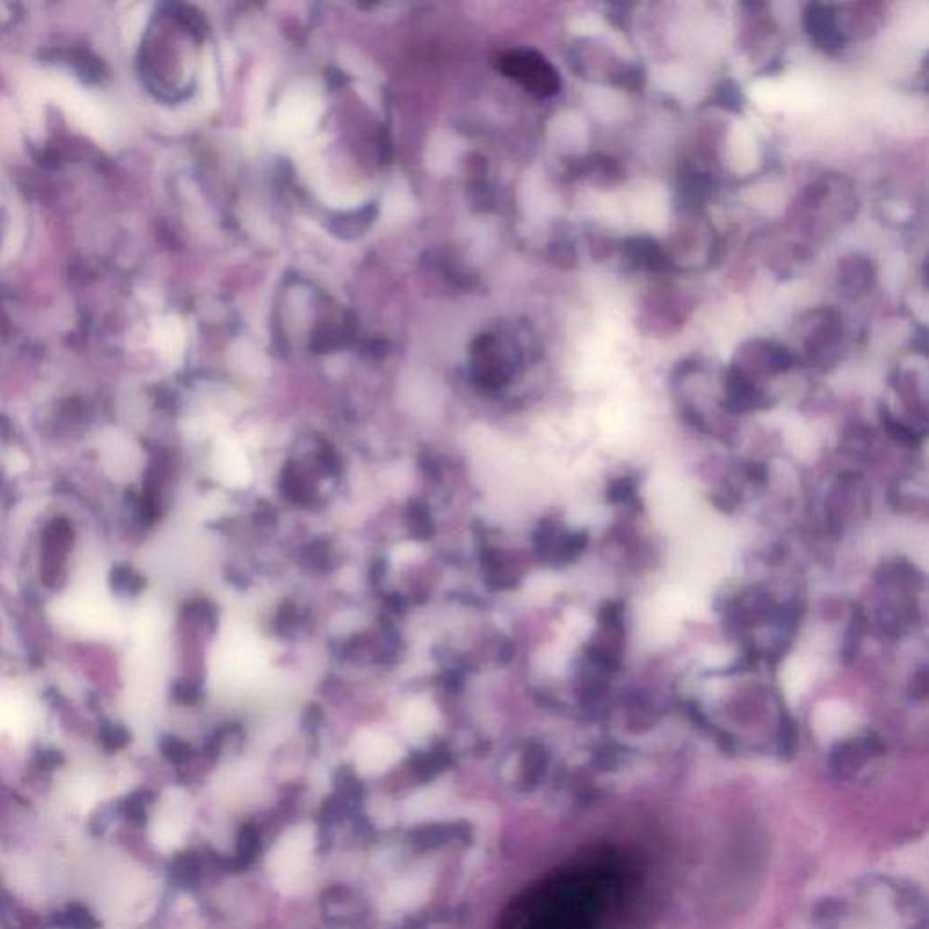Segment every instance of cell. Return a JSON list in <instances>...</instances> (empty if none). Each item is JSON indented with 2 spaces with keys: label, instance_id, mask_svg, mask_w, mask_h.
Listing matches in <instances>:
<instances>
[{
  "label": "cell",
  "instance_id": "1",
  "mask_svg": "<svg viewBox=\"0 0 929 929\" xmlns=\"http://www.w3.org/2000/svg\"><path fill=\"white\" fill-rule=\"evenodd\" d=\"M314 830L311 826H296L276 842L267 868L274 884L284 891H298L307 884L311 871Z\"/></svg>",
  "mask_w": 929,
  "mask_h": 929
},
{
  "label": "cell",
  "instance_id": "2",
  "mask_svg": "<svg viewBox=\"0 0 929 929\" xmlns=\"http://www.w3.org/2000/svg\"><path fill=\"white\" fill-rule=\"evenodd\" d=\"M499 69L536 97H554L561 88L558 69L534 49H514L501 55Z\"/></svg>",
  "mask_w": 929,
  "mask_h": 929
},
{
  "label": "cell",
  "instance_id": "3",
  "mask_svg": "<svg viewBox=\"0 0 929 929\" xmlns=\"http://www.w3.org/2000/svg\"><path fill=\"white\" fill-rule=\"evenodd\" d=\"M356 766L362 773L376 775L389 770L400 757V748L383 735L365 734L356 741L354 748Z\"/></svg>",
  "mask_w": 929,
  "mask_h": 929
},
{
  "label": "cell",
  "instance_id": "4",
  "mask_svg": "<svg viewBox=\"0 0 929 929\" xmlns=\"http://www.w3.org/2000/svg\"><path fill=\"white\" fill-rule=\"evenodd\" d=\"M431 873L429 871H412L401 877L387 893V904L391 910H412L427 899L431 891Z\"/></svg>",
  "mask_w": 929,
  "mask_h": 929
},
{
  "label": "cell",
  "instance_id": "5",
  "mask_svg": "<svg viewBox=\"0 0 929 929\" xmlns=\"http://www.w3.org/2000/svg\"><path fill=\"white\" fill-rule=\"evenodd\" d=\"M256 784L258 779L255 772H249L247 768H236L227 770L216 781L215 792L225 802H242L255 793Z\"/></svg>",
  "mask_w": 929,
  "mask_h": 929
},
{
  "label": "cell",
  "instance_id": "6",
  "mask_svg": "<svg viewBox=\"0 0 929 929\" xmlns=\"http://www.w3.org/2000/svg\"><path fill=\"white\" fill-rule=\"evenodd\" d=\"M443 804H445L443 788H427L418 795H414L411 801L405 804V815L414 821L429 819L440 812Z\"/></svg>",
  "mask_w": 929,
  "mask_h": 929
},
{
  "label": "cell",
  "instance_id": "7",
  "mask_svg": "<svg viewBox=\"0 0 929 929\" xmlns=\"http://www.w3.org/2000/svg\"><path fill=\"white\" fill-rule=\"evenodd\" d=\"M810 19V30H812L813 37L830 46V44H835L837 42V31H835V26H833L832 15L828 11L821 8V6H815L812 13L808 15Z\"/></svg>",
  "mask_w": 929,
  "mask_h": 929
},
{
  "label": "cell",
  "instance_id": "8",
  "mask_svg": "<svg viewBox=\"0 0 929 929\" xmlns=\"http://www.w3.org/2000/svg\"><path fill=\"white\" fill-rule=\"evenodd\" d=\"M587 545V532H570L567 536H559L554 556L565 563H570V561H576L585 552Z\"/></svg>",
  "mask_w": 929,
  "mask_h": 929
},
{
  "label": "cell",
  "instance_id": "9",
  "mask_svg": "<svg viewBox=\"0 0 929 929\" xmlns=\"http://www.w3.org/2000/svg\"><path fill=\"white\" fill-rule=\"evenodd\" d=\"M607 496L610 503H628L636 496V481L632 478H619L608 487Z\"/></svg>",
  "mask_w": 929,
  "mask_h": 929
}]
</instances>
